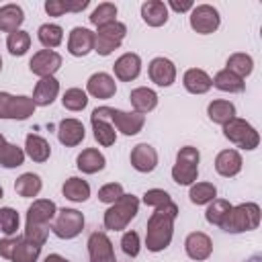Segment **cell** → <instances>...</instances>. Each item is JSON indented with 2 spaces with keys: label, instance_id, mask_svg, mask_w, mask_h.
Returning <instances> with one entry per match:
<instances>
[{
  "label": "cell",
  "instance_id": "6da1fadb",
  "mask_svg": "<svg viewBox=\"0 0 262 262\" xmlns=\"http://www.w3.org/2000/svg\"><path fill=\"white\" fill-rule=\"evenodd\" d=\"M178 207L170 201L168 205L158 207L149 221H147V235H145V244L149 252H162L170 246L172 242V223L176 219Z\"/></svg>",
  "mask_w": 262,
  "mask_h": 262
},
{
  "label": "cell",
  "instance_id": "7a4b0ae2",
  "mask_svg": "<svg viewBox=\"0 0 262 262\" xmlns=\"http://www.w3.org/2000/svg\"><path fill=\"white\" fill-rule=\"evenodd\" d=\"M258 223H260V207L256 203H242L237 207H231V211L225 215L219 227L229 233H239V231L256 229Z\"/></svg>",
  "mask_w": 262,
  "mask_h": 262
},
{
  "label": "cell",
  "instance_id": "3957f363",
  "mask_svg": "<svg viewBox=\"0 0 262 262\" xmlns=\"http://www.w3.org/2000/svg\"><path fill=\"white\" fill-rule=\"evenodd\" d=\"M137 209H139V201L133 194H123L119 201L113 203L111 209H106V213H104V227L113 229V231L125 229L127 223L135 217Z\"/></svg>",
  "mask_w": 262,
  "mask_h": 262
},
{
  "label": "cell",
  "instance_id": "277c9868",
  "mask_svg": "<svg viewBox=\"0 0 262 262\" xmlns=\"http://www.w3.org/2000/svg\"><path fill=\"white\" fill-rule=\"evenodd\" d=\"M199 160L201 154L196 147L186 145L178 151L176 156V164L172 168V178L176 184H192L199 176Z\"/></svg>",
  "mask_w": 262,
  "mask_h": 262
},
{
  "label": "cell",
  "instance_id": "5b68a950",
  "mask_svg": "<svg viewBox=\"0 0 262 262\" xmlns=\"http://www.w3.org/2000/svg\"><path fill=\"white\" fill-rule=\"evenodd\" d=\"M127 33V27L119 20H113L104 27H98V31L94 33V51L98 55H111L123 41Z\"/></svg>",
  "mask_w": 262,
  "mask_h": 262
},
{
  "label": "cell",
  "instance_id": "8992f818",
  "mask_svg": "<svg viewBox=\"0 0 262 262\" xmlns=\"http://www.w3.org/2000/svg\"><path fill=\"white\" fill-rule=\"evenodd\" d=\"M223 135L231 143H235L237 147H242V149H254V147H258V141H260L258 131L248 121L237 119V117L231 119L227 125H223Z\"/></svg>",
  "mask_w": 262,
  "mask_h": 262
},
{
  "label": "cell",
  "instance_id": "52a82bcc",
  "mask_svg": "<svg viewBox=\"0 0 262 262\" xmlns=\"http://www.w3.org/2000/svg\"><path fill=\"white\" fill-rule=\"evenodd\" d=\"M35 111V102L29 96H12L0 92V119H29Z\"/></svg>",
  "mask_w": 262,
  "mask_h": 262
},
{
  "label": "cell",
  "instance_id": "ba28073f",
  "mask_svg": "<svg viewBox=\"0 0 262 262\" xmlns=\"http://www.w3.org/2000/svg\"><path fill=\"white\" fill-rule=\"evenodd\" d=\"M90 123H92L94 139L100 145L108 147V145L115 143L117 131H115V127L111 123V106H98V108H94L92 115H90Z\"/></svg>",
  "mask_w": 262,
  "mask_h": 262
},
{
  "label": "cell",
  "instance_id": "9c48e42d",
  "mask_svg": "<svg viewBox=\"0 0 262 262\" xmlns=\"http://www.w3.org/2000/svg\"><path fill=\"white\" fill-rule=\"evenodd\" d=\"M84 227V217L76 209H61L51 225V231L61 237V239H72L76 237Z\"/></svg>",
  "mask_w": 262,
  "mask_h": 262
},
{
  "label": "cell",
  "instance_id": "30bf717a",
  "mask_svg": "<svg viewBox=\"0 0 262 262\" xmlns=\"http://www.w3.org/2000/svg\"><path fill=\"white\" fill-rule=\"evenodd\" d=\"M219 23H221V16H219L215 6H211V4L192 6V10H190V27L196 33H201V35L215 33L219 29Z\"/></svg>",
  "mask_w": 262,
  "mask_h": 262
},
{
  "label": "cell",
  "instance_id": "8fae6325",
  "mask_svg": "<svg viewBox=\"0 0 262 262\" xmlns=\"http://www.w3.org/2000/svg\"><path fill=\"white\" fill-rule=\"evenodd\" d=\"M59 68H61V55L55 53L53 49H41V51H37V53L31 57V61H29V70H31L35 76H39V78H49V76H53Z\"/></svg>",
  "mask_w": 262,
  "mask_h": 262
},
{
  "label": "cell",
  "instance_id": "7c38bea8",
  "mask_svg": "<svg viewBox=\"0 0 262 262\" xmlns=\"http://www.w3.org/2000/svg\"><path fill=\"white\" fill-rule=\"evenodd\" d=\"M88 254H90V262H117L113 244L104 231H94L88 237Z\"/></svg>",
  "mask_w": 262,
  "mask_h": 262
},
{
  "label": "cell",
  "instance_id": "4fadbf2b",
  "mask_svg": "<svg viewBox=\"0 0 262 262\" xmlns=\"http://www.w3.org/2000/svg\"><path fill=\"white\" fill-rule=\"evenodd\" d=\"M131 166L137 170V172H154L156 166H158V151L149 145V143H137L133 149H131Z\"/></svg>",
  "mask_w": 262,
  "mask_h": 262
},
{
  "label": "cell",
  "instance_id": "5bb4252c",
  "mask_svg": "<svg viewBox=\"0 0 262 262\" xmlns=\"http://www.w3.org/2000/svg\"><path fill=\"white\" fill-rule=\"evenodd\" d=\"M184 250L192 260H207L213 254V242L203 231H192L184 239Z\"/></svg>",
  "mask_w": 262,
  "mask_h": 262
},
{
  "label": "cell",
  "instance_id": "9a60e30c",
  "mask_svg": "<svg viewBox=\"0 0 262 262\" xmlns=\"http://www.w3.org/2000/svg\"><path fill=\"white\" fill-rule=\"evenodd\" d=\"M111 123L115 129H119L125 135H135L145 123V117L139 113H125L119 108H111Z\"/></svg>",
  "mask_w": 262,
  "mask_h": 262
},
{
  "label": "cell",
  "instance_id": "2e32d148",
  "mask_svg": "<svg viewBox=\"0 0 262 262\" xmlns=\"http://www.w3.org/2000/svg\"><path fill=\"white\" fill-rule=\"evenodd\" d=\"M94 49V33L84 27H74L68 39V51L76 57L88 55Z\"/></svg>",
  "mask_w": 262,
  "mask_h": 262
},
{
  "label": "cell",
  "instance_id": "e0dca14e",
  "mask_svg": "<svg viewBox=\"0 0 262 262\" xmlns=\"http://www.w3.org/2000/svg\"><path fill=\"white\" fill-rule=\"evenodd\" d=\"M149 78L158 86H172L176 80V68L168 57H154L149 61Z\"/></svg>",
  "mask_w": 262,
  "mask_h": 262
},
{
  "label": "cell",
  "instance_id": "ac0fdd59",
  "mask_svg": "<svg viewBox=\"0 0 262 262\" xmlns=\"http://www.w3.org/2000/svg\"><path fill=\"white\" fill-rule=\"evenodd\" d=\"M113 70H115V76L121 80V82H131L139 76L141 72V59L137 53H123L115 63H113Z\"/></svg>",
  "mask_w": 262,
  "mask_h": 262
},
{
  "label": "cell",
  "instance_id": "d6986e66",
  "mask_svg": "<svg viewBox=\"0 0 262 262\" xmlns=\"http://www.w3.org/2000/svg\"><path fill=\"white\" fill-rule=\"evenodd\" d=\"M55 211L57 207L53 201H35L27 211V225H49V221L55 217Z\"/></svg>",
  "mask_w": 262,
  "mask_h": 262
},
{
  "label": "cell",
  "instance_id": "ffe728a7",
  "mask_svg": "<svg viewBox=\"0 0 262 262\" xmlns=\"http://www.w3.org/2000/svg\"><path fill=\"white\" fill-rule=\"evenodd\" d=\"M86 90H88V94H92L96 98H111L117 92V84H115L113 76H108L104 72H98V74H92L88 78Z\"/></svg>",
  "mask_w": 262,
  "mask_h": 262
},
{
  "label": "cell",
  "instance_id": "44dd1931",
  "mask_svg": "<svg viewBox=\"0 0 262 262\" xmlns=\"http://www.w3.org/2000/svg\"><path fill=\"white\" fill-rule=\"evenodd\" d=\"M86 131H84V125L78 121V119H63L59 121V127H57V139L68 145V147H74L78 143H82Z\"/></svg>",
  "mask_w": 262,
  "mask_h": 262
},
{
  "label": "cell",
  "instance_id": "7402d4cb",
  "mask_svg": "<svg viewBox=\"0 0 262 262\" xmlns=\"http://www.w3.org/2000/svg\"><path fill=\"white\" fill-rule=\"evenodd\" d=\"M242 164L244 162H242V156L237 149H223L215 158V170H217V174H221L225 178L235 176L242 170Z\"/></svg>",
  "mask_w": 262,
  "mask_h": 262
},
{
  "label": "cell",
  "instance_id": "603a6c76",
  "mask_svg": "<svg viewBox=\"0 0 262 262\" xmlns=\"http://www.w3.org/2000/svg\"><path fill=\"white\" fill-rule=\"evenodd\" d=\"M59 94V82L49 76V78H41L35 86V92H33V102L35 106H47L51 104Z\"/></svg>",
  "mask_w": 262,
  "mask_h": 262
},
{
  "label": "cell",
  "instance_id": "cb8c5ba5",
  "mask_svg": "<svg viewBox=\"0 0 262 262\" xmlns=\"http://www.w3.org/2000/svg\"><path fill=\"white\" fill-rule=\"evenodd\" d=\"M141 18L149 27H162L168 23V4L162 0H147L141 4Z\"/></svg>",
  "mask_w": 262,
  "mask_h": 262
},
{
  "label": "cell",
  "instance_id": "d4e9b609",
  "mask_svg": "<svg viewBox=\"0 0 262 262\" xmlns=\"http://www.w3.org/2000/svg\"><path fill=\"white\" fill-rule=\"evenodd\" d=\"M182 84H184V88L190 94H205L213 86L211 84V76L205 70H199V68L186 70L184 72V78H182Z\"/></svg>",
  "mask_w": 262,
  "mask_h": 262
},
{
  "label": "cell",
  "instance_id": "484cf974",
  "mask_svg": "<svg viewBox=\"0 0 262 262\" xmlns=\"http://www.w3.org/2000/svg\"><path fill=\"white\" fill-rule=\"evenodd\" d=\"M129 100H131L135 113H139V115H145V113H149L158 106V94L151 88H145V86H139V88L131 90Z\"/></svg>",
  "mask_w": 262,
  "mask_h": 262
},
{
  "label": "cell",
  "instance_id": "4316f807",
  "mask_svg": "<svg viewBox=\"0 0 262 262\" xmlns=\"http://www.w3.org/2000/svg\"><path fill=\"white\" fill-rule=\"evenodd\" d=\"M76 166H78V170L84 172V174H96V172H100V170L106 166V160H104V156H102L98 149L88 147V149H84V151L78 156Z\"/></svg>",
  "mask_w": 262,
  "mask_h": 262
},
{
  "label": "cell",
  "instance_id": "83f0119b",
  "mask_svg": "<svg viewBox=\"0 0 262 262\" xmlns=\"http://www.w3.org/2000/svg\"><path fill=\"white\" fill-rule=\"evenodd\" d=\"M25 20V12L18 4H6L0 8V31L4 33H14Z\"/></svg>",
  "mask_w": 262,
  "mask_h": 262
},
{
  "label": "cell",
  "instance_id": "f1b7e54d",
  "mask_svg": "<svg viewBox=\"0 0 262 262\" xmlns=\"http://www.w3.org/2000/svg\"><path fill=\"white\" fill-rule=\"evenodd\" d=\"M25 154L33 162H47L51 156V145L41 135L31 133V135H27V141H25Z\"/></svg>",
  "mask_w": 262,
  "mask_h": 262
},
{
  "label": "cell",
  "instance_id": "f546056e",
  "mask_svg": "<svg viewBox=\"0 0 262 262\" xmlns=\"http://www.w3.org/2000/svg\"><path fill=\"white\" fill-rule=\"evenodd\" d=\"M207 115L217 125H227L231 119H235V106L229 100H213L207 106Z\"/></svg>",
  "mask_w": 262,
  "mask_h": 262
},
{
  "label": "cell",
  "instance_id": "4dcf8cb0",
  "mask_svg": "<svg viewBox=\"0 0 262 262\" xmlns=\"http://www.w3.org/2000/svg\"><path fill=\"white\" fill-rule=\"evenodd\" d=\"M211 84L217 88V90H223V92H244L246 88V82L231 74L229 70H221L215 74V78H211Z\"/></svg>",
  "mask_w": 262,
  "mask_h": 262
},
{
  "label": "cell",
  "instance_id": "1f68e13d",
  "mask_svg": "<svg viewBox=\"0 0 262 262\" xmlns=\"http://www.w3.org/2000/svg\"><path fill=\"white\" fill-rule=\"evenodd\" d=\"M63 196L74 201V203H82L90 196V184L82 178H68L63 182Z\"/></svg>",
  "mask_w": 262,
  "mask_h": 262
},
{
  "label": "cell",
  "instance_id": "d6a6232c",
  "mask_svg": "<svg viewBox=\"0 0 262 262\" xmlns=\"http://www.w3.org/2000/svg\"><path fill=\"white\" fill-rule=\"evenodd\" d=\"M14 190H16L20 196H25V199L37 196L39 190H41V178H39L37 174H33V172H25V174H20V176L16 178Z\"/></svg>",
  "mask_w": 262,
  "mask_h": 262
},
{
  "label": "cell",
  "instance_id": "836d02e7",
  "mask_svg": "<svg viewBox=\"0 0 262 262\" xmlns=\"http://www.w3.org/2000/svg\"><path fill=\"white\" fill-rule=\"evenodd\" d=\"M37 35H39L41 45L47 47V49H53V47H57L63 41V29L59 25H53V23L41 25L39 31H37Z\"/></svg>",
  "mask_w": 262,
  "mask_h": 262
},
{
  "label": "cell",
  "instance_id": "e575fe53",
  "mask_svg": "<svg viewBox=\"0 0 262 262\" xmlns=\"http://www.w3.org/2000/svg\"><path fill=\"white\" fill-rule=\"evenodd\" d=\"M225 70H229L231 74H235V76H239V78L244 80L246 76L252 74V70H254V59H252L248 53H233V55L227 57V68H225Z\"/></svg>",
  "mask_w": 262,
  "mask_h": 262
},
{
  "label": "cell",
  "instance_id": "d590c367",
  "mask_svg": "<svg viewBox=\"0 0 262 262\" xmlns=\"http://www.w3.org/2000/svg\"><path fill=\"white\" fill-rule=\"evenodd\" d=\"M39 254H41V246L31 244L25 237H20L18 244L14 246V250H12L10 260L12 262H35L39 258Z\"/></svg>",
  "mask_w": 262,
  "mask_h": 262
},
{
  "label": "cell",
  "instance_id": "8d00e7d4",
  "mask_svg": "<svg viewBox=\"0 0 262 262\" xmlns=\"http://www.w3.org/2000/svg\"><path fill=\"white\" fill-rule=\"evenodd\" d=\"M88 6V0H80V2H63V0H47L45 2V10L49 16H61L63 12H80Z\"/></svg>",
  "mask_w": 262,
  "mask_h": 262
},
{
  "label": "cell",
  "instance_id": "74e56055",
  "mask_svg": "<svg viewBox=\"0 0 262 262\" xmlns=\"http://www.w3.org/2000/svg\"><path fill=\"white\" fill-rule=\"evenodd\" d=\"M188 196H190V203L194 205H207L217 196V188L211 182H196L190 186Z\"/></svg>",
  "mask_w": 262,
  "mask_h": 262
},
{
  "label": "cell",
  "instance_id": "f35d334b",
  "mask_svg": "<svg viewBox=\"0 0 262 262\" xmlns=\"http://www.w3.org/2000/svg\"><path fill=\"white\" fill-rule=\"evenodd\" d=\"M6 45H8V51L12 55H25L29 51V47H31V35L27 31H20L18 29V31H14V33L8 35Z\"/></svg>",
  "mask_w": 262,
  "mask_h": 262
},
{
  "label": "cell",
  "instance_id": "ab89813d",
  "mask_svg": "<svg viewBox=\"0 0 262 262\" xmlns=\"http://www.w3.org/2000/svg\"><path fill=\"white\" fill-rule=\"evenodd\" d=\"M115 16H117V6L111 4V2H102V4H98V6L94 8V12L90 14V23L96 25V27H104V25L117 20Z\"/></svg>",
  "mask_w": 262,
  "mask_h": 262
},
{
  "label": "cell",
  "instance_id": "60d3db41",
  "mask_svg": "<svg viewBox=\"0 0 262 262\" xmlns=\"http://www.w3.org/2000/svg\"><path fill=\"white\" fill-rule=\"evenodd\" d=\"M61 104L68 111H82L88 104V94L84 90H80V88H70V90L63 92Z\"/></svg>",
  "mask_w": 262,
  "mask_h": 262
},
{
  "label": "cell",
  "instance_id": "b9f144b4",
  "mask_svg": "<svg viewBox=\"0 0 262 262\" xmlns=\"http://www.w3.org/2000/svg\"><path fill=\"white\" fill-rule=\"evenodd\" d=\"M25 162V151L12 143H6L2 149H0V166L4 168H16Z\"/></svg>",
  "mask_w": 262,
  "mask_h": 262
},
{
  "label": "cell",
  "instance_id": "7bdbcfd3",
  "mask_svg": "<svg viewBox=\"0 0 262 262\" xmlns=\"http://www.w3.org/2000/svg\"><path fill=\"white\" fill-rule=\"evenodd\" d=\"M229 211H231V205H229L227 201H223V199H213L211 205H209V209H207V213H205V217H207L209 223L221 225V221L225 219V215H227Z\"/></svg>",
  "mask_w": 262,
  "mask_h": 262
},
{
  "label": "cell",
  "instance_id": "ee69618b",
  "mask_svg": "<svg viewBox=\"0 0 262 262\" xmlns=\"http://www.w3.org/2000/svg\"><path fill=\"white\" fill-rule=\"evenodd\" d=\"M16 229H18V213L10 207L0 209V233L14 235Z\"/></svg>",
  "mask_w": 262,
  "mask_h": 262
},
{
  "label": "cell",
  "instance_id": "f6af8a7d",
  "mask_svg": "<svg viewBox=\"0 0 262 262\" xmlns=\"http://www.w3.org/2000/svg\"><path fill=\"white\" fill-rule=\"evenodd\" d=\"M123 194H125V192H123V186H121L119 182H108V184H104V186L98 190V201L113 205V203L119 201Z\"/></svg>",
  "mask_w": 262,
  "mask_h": 262
},
{
  "label": "cell",
  "instance_id": "bcb514c9",
  "mask_svg": "<svg viewBox=\"0 0 262 262\" xmlns=\"http://www.w3.org/2000/svg\"><path fill=\"white\" fill-rule=\"evenodd\" d=\"M172 199H170V194L166 192V190H162V188H151V190H147L145 194H143V203L145 205H149V207H162V205H168Z\"/></svg>",
  "mask_w": 262,
  "mask_h": 262
},
{
  "label": "cell",
  "instance_id": "7dc6e473",
  "mask_svg": "<svg viewBox=\"0 0 262 262\" xmlns=\"http://www.w3.org/2000/svg\"><path fill=\"white\" fill-rule=\"evenodd\" d=\"M121 246H123V252L131 258H135L139 254V235L137 231H125L123 237H121Z\"/></svg>",
  "mask_w": 262,
  "mask_h": 262
},
{
  "label": "cell",
  "instance_id": "c3c4849f",
  "mask_svg": "<svg viewBox=\"0 0 262 262\" xmlns=\"http://www.w3.org/2000/svg\"><path fill=\"white\" fill-rule=\"evenodd\" d=\"M18 239H20L18 235H16V237H10V235H8V237H4V239L0 242V256H2V258H6V260H10L12 250H14V246L18 244Z\"/></svg>",
  "mask_w": 262,
  "mask_h": 262
},
{
  "label": "cell",
  "instance_id": "681fc988",
  "mask_svg": "<svg viewBox=\"0 0 262 262\" xmlns=\"http://www.w3.org/2000/svg\"><path fill=\"white\" fill-rule=\"evenodd\" d=\"M192 2H176V0H172L170 2V8L172 10H176V12H186V10H192Z\"/></svg>",
  "mask_w": 262,
  "mask_h": 262
},
{
  "label": "cell",
  "instance_id": "f907efd6",
  "mask_svg": "<svg viewBox=\"0 0 262 262\" xmlns=\"http://www.w3.org/2000/svg\"><path fill=\"white\" fill-rule=\"evenodd\" d=\"M45 262H70V260H66V258L59 256V254H49V256L45 258Z\"/></svg>",
  "mask_w": 262,
  "mask_h": 262
},
{
  "label": "cell",
  "instance_id": "816d5d0a",
  "mask_svg": "<svg viewBox=\"0 0 262 262\" xmlns=\"http://www.w3.org/2000/svg\"><path fill=\"white\" fill-rule=\"evenodd\" d=\"M248 262H262V258H260V256H258V254H256V256H252V258H250V260H248Z\"/></svg>",
  "mask_w": 262,
  "mask_h": 262
},
{
  "label": "cell",
  "instance_id": "f5cc1de1",
  "mask_svg": "<svg viewBox=\"0 0 262 262\" xmlns=\"http://www.w3.org/2000/svg\"><path fill=\"white\" fill-rule=\"evenodd\" d=\"M4 145H6V139H4V135H2V133H0V149H2V147H4Z\"/></svg>",
  "mask_w": 262,
  "mask_h": 262
},
{
  "label": "cell",
  "instance_id": "db71d44e",
  "mask_svg": "<svg viewBox=\"0 0 262 262\" xmlns=\"http://www.w3.org/2000/svg\"><path fill=\"white\" fill-rule=\"evenodd\" d=\"M2 194H4V190H2V186H0V199H2Z\"/></svg>",
  "mask_w": 262,
  "mask_h": 262
},
{
  "label": "cell",
  "instance_id": "11a10c76",
  "mask_svg": "<svg viewBox=\"0 0 262 262\" xmlns=\"http://www.w3.org/2000/svg\"><path fill=\"white\" fill-rule=\"evenodd\" d=\"M0 70H2V57H0Z\"/></svg>",
  "mask_w": 262,
  "mask_h": 262
}]
</instances>
